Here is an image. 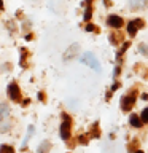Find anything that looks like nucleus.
Segmentation results:
<instances>
[{
    "label": "nucleus",
    "mask_w": 148,
    "mask_h": 153,
    "mask_svg": "<svg viewBox=\"0 0 148 153\" xmlns=\"http://www.w3.org/2000/svg\"><path fill=\"white\" fill-rule=\"evenodd\" d=\"M10 107L7 104H0V131H8L10 129Z\"/></svg>",
    "instance_id": "nucleus-1"
},
{
    "label": "nucleus",
    "mask_w": 148,
    "mask_h": 153,
    "mask_svg": "<svg viewBox=\"0 0 148 153\" xmlns=\"http://www.w3.org/2000/svg\"><path fill=\"white\" fill-rule=\"evenodd\" d=\"M62 124H61V137L64 140H70V134H72V120L67 113H62Z\"/></svg>",
    "instance_id": "nucleus-2"
},
{
    "label": "nucleus",
    "mask_w": 148,
    "mask_h": 153,
    "mask_svg": "<svg viewBox=\"0 0 148 153\" xmlns=\"http://www.w3.org/2000/svg\"><path fill=\"white\" fill-rule=\"evenodd\" d=\"M81 61H83L86 65H89L91 69H94L95 72H100V70H102V69H100V64H99L97 57H95L92 53H89V51L83 53V54H81Z\"/></svg>",
    "instance_id": "nucleus-3"
},
{
    "label": "nucleus",
    "mask_w": 148,
    "mask_h": 153,
    "mask_svg": "<svg viewBox=\"0 0 148 153\" xmlns=\"http://www.w3.org/2000/svg\"><path fill=\"white\" fill-rule=\"evenodd\" d=\"M134 104H135V93L127 94V96H124V97L121 99V108L124 110V112H129V110H132Z\"/></svg>",
    "instance_id": "nucleus-4"
},
{
    "label": "nucleus",
    "mask_w": 148,
    "mask_h": 153,
    "mask_svg": "<svg viewBox=\"0 0 148 153\" xmlns=\"http://www.w3.org/2000/svg\"><path fill=\"white\" fill-rule=\"evenodd\" d=\"M8 96L11 100H14V102H19V100H21V91H19L18 83H10L8 85Z\"/></svg>",
    "instance_id": "nucleus-5"
},
{
    "label": "nucleus",
    "mask_w": 148,
    "mask_h": 153,
    "mask_svg": "<svg viewBox=\"0 0 148 153\" xmlns=\"http://www.w3.org/2000/svg\"><path fill=\"white\" fill-rule=\"evenodd\" d=\"M107 22H108V26H110V27H113V29H119V27L123 26V18L116 16V14H112V16H108Z\"/></svg>",
    "instance_id": "nucleus-6"
},
{
    "label": "nucleus",
    "mask_w": 148,
    "mask_h": 153,
    "mask_svg": "<svg viewBox=\"0 0 148 153\" xmlns=\"http://www.w3.org/2000/svg\"><path fill=\"white\" fill-rule=\"evenodd\" d=\"M78 50H80V45L78 43H73L69 50H67V53L64 54V61H69V59H73V57L76 56V53H78Z\"/></svg>",
    "instance_id": "nucleus-7"
},
{
    "label": "nucleus",
    "mask_w": 148,
    "mask_h": 153,
    "mask_svg": "<svg viewBox=\"0 0 148 153\" xmlns=\"http://www.w3.org/2000/svg\"><path fill=\"white\" fill-rule=\"evenodd\" d=\"M129 123L132 124L134 128H142V124H143V121H142V118L138 117V115H131V118H129Z\"/></svg>",
    "instance_id": "nucleus-8"
},
{
    "label": "nucleus",
    "mask_w": 148,
    "mask_h": 153,
    "mask_svg": "<svg viewBox=\"0 0 148 153\" xmlns=\"http://www.w3.org/2000/svg\"><path fill=\"white\" fill-rule=\"evenodd\" d=\"M148 0H131V3H129V7L134 8V10H138V8H143L147 7Z\"/></svg>",
    "instance_id": "nucleus-9"
},
{
    "label": "nucleus",
    "mask_w": 148,
    "mask_h": 153,
    "mask_svg": "<svg viewBox=\"0 0 148 153\" xmlns=\"http://www.w3.org/2000/svg\"><path fill=\"white\" fill-rule=\"evenodd\" d=\"M50 150H51V143L48 140H43L40 145H38V152L37 153H48Z\"/></svg>",
    "instance_id": "nucleus-10"
},
{
    "label": "nucleus",
    "mask_w": 148,
    "mask_h": 153,
    "mask_svg": "<svg viewBox=\"0 0 148 153\" xmlns=\"http://www.w3.org/2000/svg\"><path fill=\"white\" fill-rule=\"evenodd\" d=\"M137 29H138V24L135 22V21H131V22H129L127 24V32H129V35H135V33H137Z\"/></svg>",
    "instance_id": "nucleus-11"
},
{
    "label": "nucleus",
    "mask_w": 148,
    "mask_h": 153,
    "mask_svg": "<svg viewBox=\"0 0 148 153\" xmlns=\"http://www.w3.org/2000/svg\"><path fill=\"white\" fill-rule=\"evenodd\" d=\"M121 33H112V35H110V42L113 43V45H116L118 42H121Z\"/></svg>",
    "instance_id": "nucleus-12"
},
{
    "label": "nucleus",
    "mask_w": 148,
    "mask_h": 153,
    "mask_svg": "<svg viewBox=\"0 0 148 153\" xmlns=\"http://www.w3.org/2000/svg\"><path fill=\"white\" fill-rule=\"evenodd\" d=\"M0 153H14V148L10 145H2L0 147Z\"/></svg>",
    "instance_id": "nucleus-13"
},
{
    "label": "nucleus",
    "mask_w": 148,
    "mask_h": 153,
    "mask_svg": "<svg viewBox=\"0 0 148 153\" xmlns=\"http://www.w3.org/2000/svg\"><path fill=\"white\" fill-rule=\"evenodd\" d=\"M91 136H94V137H99L100 136V131H99V124L95 123L94 126H92V129H91Z\"/></svg>",
    "instance_id": "nucleus-14"
},
{
    "label": "nucleus",
    "mask_w": 148,
    "mask_h": 153,
    "mask_svg": "<svg viewBox=\"0 0 148 153\" xmlns=\"http://www.w3.org/2000/svg\"><path fill=\"white\" fill-rule=\"evenodd\" d=\"M91 16H92V8H91L89 7V5H88V8H86V11H84V21H89V19H91Z\"/></svg>",
    "instance_id": "nucleus-15"
},
{
    "label": "nucleus",
    "mask_w": 148,
    "mask_h": 153,
    "mask_svg": "<svg viewBox=\"0 0 148 153\" xmlns=\"http://www.w3.org/2000/svg\"><path fill=\"white\" fill-rule=\"evenodd\" d=\"M138 51H140L142 54L148 56V45H147V43H140V45H138Z\"/></svg>",
    "instance_id": "nucleus-16"
},
{
    "label": "nucleus",
    "mask_w": 148,
    "mask_h": 153,
    "mask_svg": "<svg viewBox=\"0 0 148 153\" xmlns=\"http://www.w3.org/2000/svg\"><path fill=\"white\" fill-rule=\"evenodd\" d=\"M140 118H142V121H143V123H148V107L142 110V113H140Z\"/></svg>",
    "instance_id": "nucleus-17"
},
{
    "label": "nucleus",
    "mask_w": 148,
    "mask_h": 153,
    "mask_svg": "<svg viewBox=\"0 0 148 153\" xmlns=\"http://www.w3.org/2000/svg\"><path fill=\"white\" fill-rule=\"evenodd\" d=\"M129 45H131V43H129V42H124V43H123V46H121V50H119V51H118V57H119V56H121V54H123V53H124V51H126V50H127V48H129Z\"/></svg>",
    "instance_id": "nucleus-18"
},
{
    "label": "nucleus",
    "mask_w": 148,
    "mask_h": 153,
    "mask_svg": "<svg viewBox=\"0 0 148 153\" xmlns=\"http://www.w3.org/2000/svg\"><path fill=\"white\" fill-rule=\"evenodd\" d=\"M22 51V56H21V65L22 67H27V64H26V56H27V50H21Z\"/></svg>",
    "instance_id": "nucleus-19"
},
{
    "label": "nucleus",
    "mask_w": 148,
    "mask_h": 153,
    "mask_svg": "<svg viewBox=\"0 0 148 153\" xmlns=\"http://www.w3.org/2000/svg\"><path fill=\"white\" fill-rule=\"evenodd\" d=\"M86 30H88V32H92V30L97 32V27H95L94 24H88V26H86Z\"/></svg>",
    "instance_id": "nucleus-20"
},
{
    "label": "nucleus",
    "mask_w": 148,
    "mask_h": 153,
    "mask_svg": "<svg viewBox=\"0 0 148 153\" xmlns=\"http://www.w3.org/2000/svg\"><path fill=\"white\" fill-rule=\"evenodd\" d=\"M88 139H89L88 136H80L78 137V142L80 143H88Z\"/></svg>",
    "instance_id": "nucleus-21"
},
{
    "label": "nucleus",
    "mask_w": 148,
    "mask_h": 153,
    "mask_svg": "<svg viewBox=\"0 0 148 153\" xmlns=\"http://www.w3.org/2000/svg\"><path fill=\"white\" fill-rule=\"evenodd\" d=\"M135 22L138 24V29H142V27H143V24H145V22L142 21V19H135Z\"/></svg>",
    "instance_id": "nucleus-22"
},
{
    "label": "nucleus",
    "mask_w": 148,
    "mask_h": 153,
    "mask_svg": "<svg viewBox=\"0 0 148 153\" xmlns=\"http://www.w3.org/2000/svg\"><path fill=\"white\" fill-rule=\"evenodd\" d=\"M38 99H40V100H45V99H46V96L43 94V93H38Z\"/></svg>",
    "instance_id": "nucleus-23"
},
{
    "label": "nucleus",
    "mask_w": 148,
    "mask_h": 153,
    "mask_svg": "<svg viewBox=\"0 0 148 153\" xmlns=\"http://www.w3.org/2000/svg\"><path fill=\"white\" fill-rule=\"evenodd\" d=\"M118 86H119L118 81H116V83H113V86H112V91H116V89H118Z\"/></svg>",
    "instance_id": "nucleus-24"
},
{
    "label": "nucleus",
    "mask_w": 148,
    "mask_h": 153,
    "mask_svg": "<svg viewBox=\"0 0 148 153\" xmlns=\"http://www.w3.org/2000/svg\"><path fill=\"white\" fill-rule=\"evenodd\" d=\"M29 104H30V99H24V100H22V105H24V107H26V105H29Z\"/></svg>",
    "instance_id": "nucleus-25"
},
{
    "label": "nucleus",
    "mask_w": 148,
    "mask_h": 153,
    "mask_svg": "<svg viewBox=\"0 0 148 153\" xmlns=\"http://www.w3.org/2000/svg\"><path fill=\"white\" fill-rule=\"evenodd\" d=\"M119 72H121V69H119V67H116V69H115V76H118Z\"/></svg>",
    "instance_id": "nucleus-26"
},
{
    "label": "nucleus",
    "mask_w": 148,
    "mask_h": 153,
    "mask_svg": "<svg viewBox=\"0 0 148 153\" xmlns=\"http://www.w3.org/2000/svg\"><path fill=\"white\" fill-rule=\"evenodd\" d=\"M142 99H143V100H148V94L143 93V94H142Z\"/></svg>",
    "instance_id": "nucleus-27"
},
{
    "label": "nucleus",
    "mask_w": 148,
    "mask_h": 153,
    "mask_svg": "<svg viewBox=\"0 0 148 153\" xmlns=\"http://www.w3.org/2000/svg\"><path fill=\"white\" fill-rule=\"evenodd\" d=\"M3 8V0H0V10Z\"/></svg>",
    "instance_id": "nucleus-28"
},
{
    "label": "nucleus",
    "mask_w": 148,
    "mask_h": 153,
    "mask_svg": "<svg viewBox=\"0 0 148 153\" xmlns=\"http://www.w3.org/2000/svg\"><path fill=\"white\" fill-rule=\"evenodd\" d=\"M135 153H143V152H142V150H137V152H135Z\"/></svg>",
    "instance_id": "nucleus-29"
}]
</instances>
